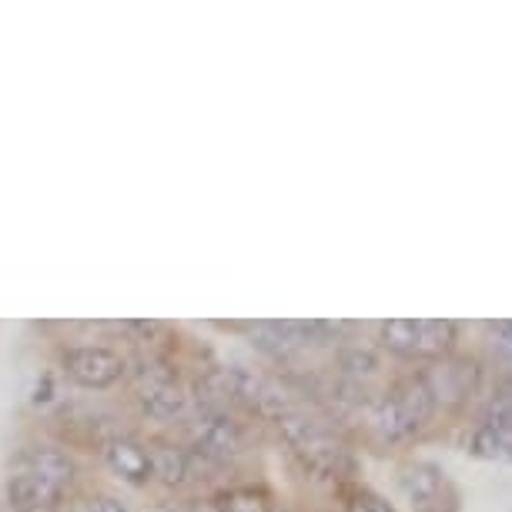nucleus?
Listing matches in <instances>:
<instances>
[{
	"mask_svg": "<svg viewBox=\"0 0 512 512\" xmlns=\"http://www.w3.org/2000/svg\"><path fill=\"white\" fill-rule=\"evenodd\" d=\"M151 456V479H161L164 486H185L191 476V456L178 449L175 442H158L148 449Z\"/></svg>",
	"mask_w": 512,
	"mask_h": 512,
	"instance_id": "9",
	"label": "nucleus"
},
{
	"mask_svg": "<svg viewBox=\"0 0 512 512\" xmlns=\"http://www.w3.org/2000/svg\"><path fill=\"white\" fill-rule=\"evenodd\" d=\"M492 332L499 335V342L506 345V349H512V322H496L492 325Z\"/></svg>",
	"mask_w": 512,
	"mask_h": 512,
	"instance_id": "18",
	"label": "nucleus"
},
{
	"mask_svg": "<svg viewBox=\"0 0 512 512\" xmlns=\"http://www.w3.org/2000/svg\"><path fill=\"white\" fill-rule=\"evenodd\" d=\"M185 392L178 389L175 379H151L148 385L141 389V409L151 415V419H161V422H171L185 412Z\"/></svg>",
	"mask_w": 512,
	"mask_h": 512,
	"instance_id": "8",
	"label": "nucleus"
},
{
	"mask_svg": "<svg viewBox=\"0 0 512 512\" xmlns=\"http://www.w3.org/2000/svg\"><path fill=\"white\" fill-rule=\"evenodd\" d=\"M345 512H395V509L389 506V499L379 496V492L359 489V492H352L349 502H345Z\"/></svg>",
	"mask_w": 512,
	"mask_h": 512,
	"instance_id": "16",
	"label": "nucleus"
},
{
	"mask_svg": "<svg viewBox=\"0 0 512 512\" xmlns=\"http://www.w3.org/2000/svg\"><path fill=\"white\" fill-rule=\"evenodd\" d=\"M372 422H375V429H379V436H382V439H389V442H402V439L415 436L412 422L405 419V412L399 409V402H395V395H392V392H385L382 399L375 402Z\"/></svg>",
	"mask_w": 512,
	"mask_h": 512,
	"instance_id": "12",
	"label": "nucleus"
},
{
	"mask_svg": "<svg viewBox=\"0 0 512 512\" xmlns=\"http://www.w3.org/2000/svg\"><path fill=\"white\" fill-rule=\"evenodd\" d=\"M456 342V322H442V318H419V342L415 355L419 359H439Z\"/></svg>",
	"mask_w": 512,
	"mask_h": 512,
	"instance_id": "11",
	"label": "nucleus"
},
{
	"mask_svg": "<svg viewBox=\"0 0 512 512\" xmlns=\"http://www.w3.org/2000/svg\"><path fill=\"white\" fill-rule=\"evenodd\" d=\"M191 439H195V449L201 456L215 462H228L245 452V432L228 412L201 409L198 419L191 422Z\"/></svg>",
	"mask_w": 512,
	"mask_h": 512,
	"instance_id": "3",
	"label": "nucleus"
},
{
	"mask_svg": "<svg viewBox=\"0 0 512 512\" xmlns=\"http://www.w3.org/2000/svg\"><path fill=\"white\" fill-rule=\"evenodd\" d=\"M278 429H282V439L288 446L305 459V466H312L318 472H338V466L345 462V449L335 439V432H328L322 422L308 419V415L298 412L285 415L278 422Z\"/></svg>",
	"mask_w": 512,
	"mask_h": 512,
	"instance_id": "1",
	"label": "nucleus"
},
{
	"mask_svg": "<svg viewBox=\"0 0 512 512\" xmlns=\"http://www.w3.org/2000/svg\"><path fill=\"white\" fill-rule=\"evenodd\" d=\"M221 512H268V496L262 489H231L218 502Z\"/></svg>",
	"mask_w": 512,
	"mask_h": 512,
	"instance_id": "14",
	"label": "nucleus"
},
{
	"mask_svg": "<svg viewBox=\"0 0 512 512\" xmlns=\"http://www.w3.org/2000/svg\"><path fill=\"white\" fill-rule=\"evenodd\" d=\"M392 395H395V402H399V409L405 412V419L412 422L415 432H419L422 425L432 419V412H436V392H432V385L425 375H409V379H402L392 389Z\"/></svg>",
	"mask_w": 512,
	"mask_h": 512,
	"instance_id": "7",
	"label": "nucleus"
},
{
	"mask_svg": "<svg viewBox=\"0 0 512 512\" xmlns=\"http://www.w3.org/2000/svg\"><path fill=\"white\" fill-rule=\"evenodd\" d=\"M379 342L385 352L402 355V359H415V342H419V322L415 318H392V322L379 325Z\"/></svg>",
	"mask_w": 512,
	"mask_h": 512,
	"instance_id": "13",
	"label": "nucleus"
},
{
	"mask_svg": "<svg viewBox=\"0 0 512 512\" xmlns=\"http://www.w3.org/2000/svg\"><path fill=\"white\" fill-rule=\"evenodd\" d=\"M399 486L415 512H442L446 506V472L429 462H412L399 472Z\"/></svg>",
	"mask_w": 512,
	"mask_h": 512,
	"instance_id": "4",
	"label": "nucleus"
},
{
	"mask_svg": "<svg viewBox=\"0 0 512 512\" xmlns=\"http://www.w3.org/2000/svg\"><path fill=\"white\" fill-rule=\"evenodd\" d=\"M104 456H108V466L118 472L124 482H131V486H148L151 482V456L141 442L111 439L108 449H104Z\"/></svg>",
	"mask_w": 512,
	"mask_h": 512,
	"instance_id": "6",
	"label": "nucleus"
},
{
	"mask_svg": "<svg viewBox=\"0 0 512 512\" xmlns=\"http://www.w3.org/2000/svg\"><path fill=\"white\" fill-rule=\"evenodd\" d=\"M61 362H64L67 379L84 385V389H111L124 375L121 352L104 349V345H77V349L64 352Z\"/></svg>",
	"mask_w": 512,
	"mask_h": 512,
	"instance_id": "2",
	"label": "nucleus"
},
{
	"mask_svg": "<svg viewBox=\"0 0 512 512\" xmlns=\"http://www.w3.org/2000/svg\"><path fill=\"white\" fill-rule=\"evenodd\" d=\"M27 472H34V476H41V479L64 489V486H71V479H74V462L61 449L37 446V449L27 452Z\"/></svg>",
	"mask_w": 512,
	"mask_h": 512,
	"instance_id": "10",
	"label": "nucleus"
},
{
	"mask_svg": "<svg viewBox=\"0 0 512 512\" xmlns=\"http://www.w3.org/2000/svg\"><path fill=\"white\" fill-rule=\"evenodd\" d=\"M499 399H506V402L512 405V379H509L506 385H502V392H499Z\"/></svg>",
	"mask_w": 512,
	"mask_h": 512,
	"instance_id": "19",
	"label": "nucleus"
},
{
	"mask_svg": "<svg viewBox=\"0 0 512 512\" xmlns=\"http://www.w3.org/2000/svg\"><path fill=\"white\" fill-rule=\"evenodd\" d=\"M342 369L362 379V375H375L379 372V352L372 349H362V345H352V349L342 352Z\"/></svg>",
	"mask_w": 512,
	"mask_h": 512,
	"instance_id": "15",
	"label": "nucleus"
},
{
	"mask_svg": "<svg viewBox=\"0 0 512 512\" xmlns=\"http://www.w3.org/2000/svg\"><path fill=\"white\" fill-rule=\"evenodd\" d=\"M84 512H131V509L124 506L121 499H114V496H94Z\"/></svg>",
	"mask_w": 512,
	"mask_h": 512,
	"instance_id": "17",
	"label": "nucleus"
},
{
	"mask_svg": "<svg viewBox=\"0 0 512 512\" xmlns=\"http://www.w3.org/2000/svg\"><path fill=\"white\" fill-rule=\"evenodd\" d=\"M61 492V486L34 476V472H17L7 482V496L21 512H54L57 502H61Z\"/></svg>",
	"mask_w": 512,
	"mask_h": 512,
	"instance_id": "5",
	"label": "nucleus"
}]
</instances>
